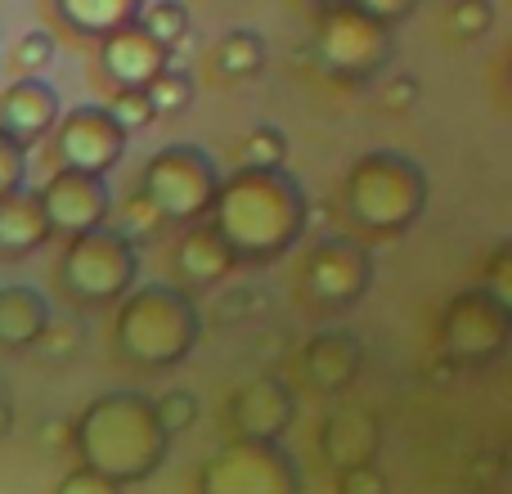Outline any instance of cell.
Masks as SVG:
<instances>
[{"instance_id":"1","label":"cell","mask_w":512,"mask_h":494,"mask_svg":"<svg viewBox=\"0 0 512 494\" xmlns=\"http://www.w3.org/2000/svg\"><path fill=\"white\" fill-rule=\"evenodd\" d=\"M212 230L243 265H270L292 252L310 225V198L301 180L283 171H234L212 203Z\"/></svg>"},{"instance_id":"2","label":"cell","mask_w":512,"mask_h":494,"mask_svg":"<svg viewBox=\"0 0 512 494\" xmlns=\"http://www.w3.org/2000/svg\"><path fill=\"white\" fill-rule=\"evenodd\" d=\"M72 445L81 454V468L126 490L158 477L171 436L162 432L144 391H104L72 423Z\"/></svg>"},{"instance_id":"3","label":"cell","mask_w":512,"mask_h":494,"mask_svg":"<svg viewBox=\"0 0 512 494\" xmlns=\"http://www.w3.org/2000/svg\"><path fill=\"white\" fill-rule=\"evenodd\" d=\"M203 337V310L176 283L131 288L117 310V351L144 369H171L189 360Z\"/></svg>"},{"instance_id":"4","label":"cell","mask_w":512,"mask_h":494,"mask_svg":"<svg viewBox=\"0 0 512 494\" xmlns=\"http://www.w3.org/2000/svg\"><path fill=\"white\" fill-rule=\"evenodd\" d=\"M346 207L369 234H405L427 207V176L409 153L373 149L346 176Z\"/></svg>"},{"instance_id":"5","label":"cell","mask_w":512,"mask_h":494,"mask_svg":"<svg viewBox=\"0 0 512 494\" xmlns=\"http://www.w3.org/2000/svg\"><path fill=\"white\" fill-rule=\"evenodd\" d=\"M315 54L337 81H373L396 54L391 27L373 23L360 0L324 5L315 18Z\"/></svg>"},{"instance_id":"6","label":"cell","mask_w":512,"mask_h":494,"mask_svg":"<svg viewBox=\"0 0 512 494\" xmlns=\"http://www.w3.org/2000/svg\"><path fill=\"white\" fill-rule=\"evenodd\" d=\"M216 189H221V171L194 144H167L158 149L140 171V189L135 194L162 216V221H198L212 212Z\"/></svg>"},{"instance_id":"7","label":"cell","mask_w":512,"mask_h":494,"mask_svg":"<svg viewBox=\"0 0 512 494\" xmlns=\"http://www.w3.org/2000/svg\"><path fill=\"white\" fill-rule=\"evenodd\" d=\"M140 274V252L126 243L113 225H99L90 234H77L59 261V279L86 306H108V301L126 297Z\"/></svg>"},{"instance_id":"8","label":"cell","mask_w":512,"mask_h":494,"mask_svg":"<svg viewBox=\"0 0 512 494\" xmlns=\"http://www.w3.org/2000/svg\"><path fill=\"white\" fill-rule=\"evenodd\" d=\"M301 468L283 445L225 441L198 472V494H301Z\"/></svg>"},{"instance_id":"9","label":"cell","mask_w":512,"mask_h":494,"mask_svg":"<svg viewBox=\"0 0 512 494\" xmlns=\"http://www.w3.org/2000/svg\"><path fill=\"white\" fill-rule=\"evenodd\" d=\"M512 337V306L486 288H463L441 310V355L450 364H490Z\"/></svg>"},{"instance_id":"10","label":"cell","mask_w":512,"mask_h":494,"mask_svg":"<svg viewBox=\"0 0 512 494\" xmlns=\"http://www.w3.org/2000/svg\"><path fill=\"white\" fill-rule=\"evenodd\" d=\"M131 135L108 117L104 104H77L54 126V171H77V176H99L122 162Z\"/></svg>"},{"instance_id":"11","label":"cell","mask_w":512,"mask_h":494,"mask_svg":"<svg viewBox=\"0 0 512 494\" xmlns=\"http://www.w3.org/2000/svg\"><path fill=\"white\" fill-rule=\"evenodd\" d=\"M301 283H306L310 301L324 310H346L369 292L373 283V252L355 239H319L306 252V265H301Z\"/></svg>"},{"instance_id":"12","label":"cell","mask_w":512,"mask_h":494,"mask_svg":"<svg viewBox=\"0 0 512 494\" xmlns=\"http://www.w3.org/2000/svg\"><path fill=\"white\" fill-rule=\"evenodd\" d=\"M225 418L234 427V441H265L279 445V436L297 423V396L279 378H252L225 405Z\"/></svg>"},{"instance_id":"13","label":"cell","mask_w":512,"mask_h":494,"mask_svg":"<svg viewBox=\"0 0 512 494\" xmlns=\"http://www.w3.org/2000/svg\"><path fill=\"white\" fill-rule=\"evenodd\" d=\"M41 194V207H45V221L50 230H63V234H90L99 225H108V212H113V194L99 176H77V171H54L45 180Z\"/></svg>"},{"instance_id":"14","label":"cell","mask_w":512,"mask_h":494,"mask_svg":"<svg viewBox=\"0 0 512 494\" xmlns=\"http://www.w3.org/2000/svg\"><path fill=\"white\" fill-rule=\"evenodd\" d=\"M59 117H63L59 90L41 77H23L0 95V135H9L18 149H32L45 135H54Z\"/></svg>"},{"instance_id":"15","label":"cell","mask_w":512,"mask_h":494,"mask_svg":"<svg viewBox=\"0 0 512 494\" xmlns=\"http://www.w3.org/2000/svg\"><path fill=\"white\" fill-rule=\"evenodd\" d=\"M319 450L333 468L351 472V468H373L382 450V423L378 414L360 405H346V409H333L324 418V432H319Z\"/></svg>"},{"instance_id":"16","label":"cell","mask_w":512,"mask_h":494,"mask_svg":"<svg viewBox=\"0 0 512 494\" xmlns=\"http://www.w3.org/2000/svg\"><path fill=\"white\" fill-rule=\"evenodd\" d=\"M99 68L108 72V81H113L117 90H149L153 77H162V72L171 68V59H167V50H158V45L131 23V27H117L113 36H104V45H99Z\"/></svg>"},{"instance_id":"17","label":"cell","mask_w":512,"mask_h":494,"mask_svg":"<svg viewBox=\"0 0 512 494\" xmlns=\"http://www.w3.org/2000/svg\"><path fill=\"white\" fill-rule=\"evenodd\" d=\"M50 221H45V207L36 189H14V194L0 198V261H23L36 247L50 243Z\"/></svg>"},{"instance_id":"18","label":"cell","mask_w":512,"mask_h":494,"mask_svg":"<svg viewBox=\"0 0 512 494\" xmlns=\"http://www.w3.org/2000/svg\"><path fill=\"white\" fill-rule=\"evenodd\" d=\"M301 360H306V373L319 391H342L346 382L360 373L364 346H360V337L346 333V328H324V333H315L306 342Z\"/></svg>"},{"instance_id":"19","label":"cell","mask_w":512,"mask_h":494,"mask_svg":"<svg viewBox=\"0 0 512 494\" xmlns=\"http://www.w3.org/2000/svg\"><path fill=\"white\" fill-rule=\"evenodd\" d=\"M176 279H180V292L189 288H216L225 274L234 270V256L225 252V243L216 239L212 225H194L189 234H180L176 243Z\"/></svg>"},{"instance_id":"20","label":"cell","mask_w":512,"mask_h":494,"mask_svg":"<svg viewBox=\"0 0 512 494\" xmlns=\"http://www.w3.org/2000/svg\"><path fill=\"white\" fill-rule=\"evenodd\" d=\"M50 301L32 288V283H9L0 288V346L9 351H23V346H36L41 333L50 328Z\"/></svg>"},{"instance_id":"21","label":"cell","mask_w":512,"mask_h":494,"mask_svg":"<svg viewBox=\"0 0 512 494\" xmlns=\"http://www.w3.org/2000/svg\"><path fill=\"white\" fill-rule=\"evenodd\" d=\"M54 14L68 27H77L81 36H99V41H104L117 27H131L140 5H135V0H59Z\"/></svg>"},{"instance_id":"22","label":"cell","mask_w":512,"mask_h":494,"mask_svg":"<svg viewBox=\"0 0 512 494\" xmlns=\"http://www.w3.org/2000/svg\"><path fill=\"white\" fill-rule=\"evenodd\" d=\"M135 27H140V32L149 36L158 50H167V59L194 41V36H189V32H194V23H189V9L176 5V0H153V5H140V14H135Z\"/></svg>"},{"instance_id":"23","label":"cell","mask_w":512,"mask_h":494,"mask_svg":"<svg viewBox=\"0 0 512 494\" xmlns=\"http://www.w3.org/2000/svg\"><path fill=\"white\" fill-rule=\"evenodd\" d=\"M216 63H221L225 77H256L265 63V41L256 32H248V27H239V32H230L221 41Z\"/></svg>"},{"instance_id":"24","label":"cell","mask_w":512,"mask_h":494,"mask_svg":"<svg viewBox=\"0 0 512 494\" xmlns=\"http://www.w3.org/2000/svg\"><path fill=\"white\" fill-rule=\"evenodd\" d=\"M239 162H243L239 171H283V162H288V135L279 126H256L248 140H243Z\"/></svg>"},{"instance_id":"25","label":"cell","mask_w":512,"mask_h":494,"mask_svg":"<svg viewBox=\"0 0 512 494\" xmlns=\"http://www.w3.org/2000/svg\"><path fill=\"white\" fill-rule=\"evenodd\" d=\"M153 104V113H180V108H189V99H194V81H189V72H180L176 63H171L162 77H153V86L144 90Z\"/></svg>"},{"instance_id":"26","label":"cell","mask_w":512,"mask_h":494,"mask_svg":"<svg viewBox=\"0 0 512 494\" xmlns=\"http://www.w3.org/2000/svg\"><path fill=\"white\" fill-rule=\"evenodd\" d=\"M153 414H158V423H162V432L167 436H176V432H185V427H194V418H198V396L194 391H167V396H158L153 400Z\"/></svg>"},{"instance_id":"27","label":"cell","mask_w":512,"mask_h":494,"mask_svg":"<svg viewBox=\"0 0 512 494\" xmlns=\"http://www.w3.org/2000/svg\"><path fill=\"white\" fill-rule=\"evenodd\" d=\"M108 117H113L126 135H135V131H144V126H153L158 113H153V104H149L144 90H117L113 104H108Z\"/></svg>"},{"instance_id":"28","label":"cell","mask_w":512,"mask_h":494,"mask_svg":"<svg viewBox=\"0 0 512 494\" xmlns=\"http://www.w3.org/2000/svg\"><path fill=\"white\" fill-rule=\"evenodd\" d=\"M158 225H162V216L153 212V207L144 203L140 194H131L122 207H117V225H113V230L122 234L126 243H135V239H149V234H158Z\"/></svg>"},{"instance_id":"29","label":"cell","mask_w":512,"mask_h":494,"mask_svg":"<svg viewBox=\"0 0 512 494\" xmlns=\"http://www.w3.org/2000/svg\"><path fill=\"white\" fill-rule=\"evenodd\" d=\"M495 23V5L490 0H459V5L450 9V32L454 36H481L486 27Z\"/></svg>"},{"instance_id":"30","label":"cell","mask_w":512,"mask_h":494,"mask_svg":"<svg viewBox=\"0 0 512 494\" xmlns=\"http://www.w3.org/2000/svg\"><path fill=\"white\" fill-rule=\"evenodd\" d=\"M50 59H54V36L50 32H27L23 41H18V50H14V63L27 72V77L45 72V63Z\"/></svg>"},{"instance_id":"31","label":"cell","mask_w":512,"mask_h":494,"mask_svg":"<svg viewBox=\"0 0 512 494\" xmlns=\"http://www.w3.org/2000/svg\"><path fill=\"white\" fill-rule=\"evenodd\" d=\"M23 176H27V149H18L9 135H0V198L23 189Z\"/></svg>"},{"instance_id":"32","label":"cell","mask_w":512,"mask_h":494,"mask_svg":"<svg viewBox=\"0 0 512 494\" xmlns=\"http://www.w3.org/2000/svg\"><path fill=\"white\" fill-rule=\"evenodd\" d=\"M81 337H86V328H81V324H54V319H50V328L41 333V342H36V346H41L50 360H68V355L81 346Z\"/></svg>"},{"instance_id":"33","label":"cell","mask_w":512,"mask_h":494,"mask_svg":"<svg viewBox=\"0 0 512 494\" xmlns=\"http://www.w3.org/2000/svg\"><path fill=\"white\" fill-rule=\"evenodd\" d=\"M337 494H387V477L378 468L337 472Z\"/></svg>"},{"instance_id":"34","label":"cell","mask_w":512,"mask_h":494,"mask_svg":"<svg viewBox=\"0 0 512 494\" xmlns=\"http://www.w3.org/2000/svg\"><path fill=\"white\" fill-rule=\"evenodd\" d=\"M54 494H122V486H113V481L95 477V472H86V468H72L68 477L54 486Z\"/></svg>"},{"instance_id":"35","label":"cell","mask_w":512,"mask_h":494,"mask_svg":"<svg viewBox=\"0 0 512 494\" xmlns=\"http://www.w3.org/2000/svg\"><path fill=\"white\" fill-rule=\"evenodd\" d=\"M486 292H495L499 301H508L512 306V252L508 247H499L495 261H490V283H481Z\"/></svg>"},{"instance_id":"36","label":"cell","mask_w":512,"mask_h":494,"mask_svg":"<svg viewBox=\"0 0 512 494\" xmlns=\"http://www.w3.org/2000/svg\"><path fill=\"white\" fill-rule=\"evenodd\" d=\"M360 9L373 18V23H382V27H391V23H400V18H409L414 14V0H360Z\"/></svg>"},{"instance_id":"37","label":"cell","mask_w":512,"mask_h":494,"mask_svg":"<svg viewBox=\"0 0 512 494\" xmlns=\"http://www.w3.org/2000/svg\"><path fill=\"white\" fill-rule=\"evenodd\" d=\"M418 99V81L409 77V72H396V77L382 86V104L387 108H409Z\"/></svg>"},{"instance_id":"38","label":"cell","mask_w":512,"mask_h":494,"mask_svg":"<svg viewBox=\"0 0 512 494\" xmlns=\"http://www.w3.org/2000/svg\"><path fill=\"white\" fill-rule=\"evenodd\" d=\"M256 306H265V301H261V297H252V292H239V297H225L221 306H216V319L234 324V319H239L243 310H256Z\"/></svg>"},{"instance_id":"39","label":"cell","mask_w":512,"mask_h":494,"mask_svg":"<svg viewBox=\"0 0 512 494\" xmlns=\"http://www.w3.org/2000/svg\"><path fill=\"white\" fill-rule=\"evenodd\" d=\"M41 441H45V445H68V441H72V427L54 418V423H50V427H45V432H41Z\"/></svg>"},{"instance_id":"40","label":"cell","mask_w":512,"mask_h":494,"mask_svg":"<svg viewBox=\"0 0 512 494\" xmlns=\"http://www.w3.org/2000/svg\"><path fill=\"white\" fill-rule=\"evenodd\" d=\"M9 427H14V405H9V396L0 391V436H5Z\"/></svg>"}]
</instances>
